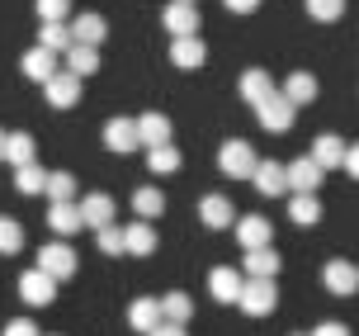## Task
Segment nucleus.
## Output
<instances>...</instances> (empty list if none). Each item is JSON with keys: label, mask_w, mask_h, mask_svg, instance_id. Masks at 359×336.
Segmentation results:
<instances>
[{"label": "nucleus", "mask_w": 359, "mask_h": 336, "mask_svg": "<svg viewBox=\"0 0 359 336\" xmlns=\"http://www.w3.org/2000/svg\"><path fill=\"white\" fill-rule=\"evenodd\" d=\"M274 303H279V289H274V280H246V284H241V299H236V308H241L246 318H269V313H274Z\"/></svg>", "instance_id": "obj_1"}, {"label": "nucleus", "mask_w": 359, "mask_h": 336, "mask_svg": "<svg viewBox=\"0 0 359 336\" xmlns=\"http://www.w3.org/2000/svg\"><path fill=\"white\" fill-rule=\"evenodd\" d=\"M217 166H222V176H232V180H251L260 161H255L251 142L232 138V142H222V152H217Z\"/></svg>", "instance_id": "obj_2"}, {"label": "nucleus", "mask_w": 359, "mask_h": 336, "mask_svg": "<svg viewBox=\"0 0 359 336\" xmlns=\"http://www.w3.org/2000/svg\"><path fill=\"white\" fill-rule=\"evenodd\" d=\"M38 270L48 275V280H72L76 275V251L67 242H48V247L38 251Z\"/></svg>", "instance_id": "obj_3"}, {"label": "nucleus", "mask_w": 359, "mask_h": 336, "mask_svg": "<svg viewBox=\"0 0 359 336\" xmlns=\"http://www.w3.org/2000/svg\"><path fill=\"white\" fill-rule=\"evenodd\" d=\"M236 242H241V251H260L269 247V237H274V228H269V218H260V213H246V218H236Z\"/></svg>", "instance_id": "obj_4"}, {"label": "nucleus", "mask_w": 359, "mask_h": 336, "mask_svg": "<svg viewBox=\"0 0 359 336\" xmlns=\"http://www.w3.org/2000/svg\"><path fill=\"white\" fill-rule=\"evenodd\" d=\"M322 284L336 294V299H350L359 289V270H355V261H326V270H322Z\"/></svg>", "instance_id": "obj_5"}, {"label": "nucleus", "mask_w": 359, "mask_h": 336, "mask_svg": "<svg viewBox=\"0 0 359 336\" xmlns=\"http://www.w3.org/2000/svg\"><path fill=\"white\" fill-rule=\"evenodd\" d=\"M255 114H260V124H265L269 133H284V128H293V119H298V109L288 105V100L279 95V90L269 95L265 105H255Z\"/></svg>", "instance_id": "obj_6"}, {"label": "nucleus", "mask_w": 359, "mask_h": 336, "mask_svg": "<svg viewBox=\"0 0 359 336\" xmlns=\"http://www.w3.org/2000/svg\"><path fill=\"white\" fill-rule=\"evenodd\" d=\"M43 95H48L53 109H72L76 100H81V81H76L72 71H57L53 81H43Z\"/></svg>", "instance_id": "obj_7"}, {"label": "nucleus", "mask_w": 359, "mask_h": 336, "mask_svg": "<svg viewBox=\"0 0 359 336\" xmlns=\"http://www.w3.org/2000/svg\"><path fill=\"white\" fill-rule=\"evenodd\" d=\"M19 294H24V303H34V308H48L57 294V280H48L43 270H24L19 275Z\"/></svg>", "instance_id": "obj_8"}, {"label": "nucleus", "mask_w": 359, "mask_h": 336, "mask_svg": "<svg viewBox=\"0 0 359 336\" xmlns=\"http://www.w3.org/2000/svg\"><path fill=\"white\" fill-rule=\"evenodd\" d=\"M104 147L109 152H137V119H109L104 124Z\"/></svg>", "instance_id": "obj_9"}, {"label": "nucleus", "mask_w": 359, "mask_h": 336, "mask_svg": "<svg viewBox=\"0 0 359 336\" xmlns=\"http://www.w3.org/2000/svg\"><path fill=\"white\" fill-rule=\"evenodd\" d=\"M251 185L255 190H260V195H284L288 190V171H284V161H260V166H255V176H251Z\"/></svg>", "instance_id": "obj_10"}, {"label": "nucleus", "mask_w": 359, "mask_h": 336, "mask_svg": "<svg viewBox=\"0 0 359 336\" xmlns=\"http://www.w3.org/2000/svg\"><path fill=\"white\" fill-rule=\"evenodd\" d=\"M128 327L137 336L156 332L161 327V299H133V308H128Z\"/></svg>", "instance_id": "obj_11"}, {"label": "nucleus", "mask_w": 359, "mask_h": 336, "mask_svg": "<svg viewBox=\"0 0 359 336\" xmlns=\"http://www.w3.org/2000/svg\"><path fill=\"white\" fill-rule=\"evenodd\" d=\"M161 24H165L175 38H189V34H198V10H194V5H180V0H170V5H165V15H161Z\"/></svg>", "instance_id": "obj_12"}, {"label": "nucleus", "mask_w": 359, "mask_h": 336, "mask_svg": "<svg viewBox=\"0 0 359 336\" xmlns=\"http://www.w3.org/2000/svg\"><path fill=\"white\" fill-rule=\"evenodd\" d=\"M203 38L198 34H189V38H175V43H170V62H175L180 71H198L203 67Z\"/></svg>", "instance_id": "obj_13"}, {"label": "nucleus", "mask_w": 359, "mask_h": 336, "mask_svg": "<svg viewBox=\"0 0 359 336\" xmlns=\"http://www.w3.org/2000/svg\"><path fill=\"white\" fill-rule=\"evenodd\" d=\"M198 218L217 232V228H232V223H236V209H232V199H227V195H208L203 204H198Z\"/></svg>", "instance_id": "obj_14"}, {"label": "nucleus", "mask_w": 359, "mask_h": 336, "mask_svg": "<svg viewBox=\"0 0 359 336\" xmlns=\"http://www.w3.org/2000/svg\"><path fill=\"white\" fill-rule=\"evenodd\" d=\"M307 157L317 161V171H336V166L345 161V142L336 138V133H322V138L312 142V152H307Z\"/></svg>", "instance_id": "obj_15"}, {"label": "nucleus", "mask_w": 359, "mask_h": 336, "mask_svg": "<svg viewBox=\"0 0 359 336\" xmlns=\"http://www.w3.org/2000/svg\"><path fill=\"white\" fill-rule=\"evenodd\" d=\"M269 95H274V81H269V71H260V67H251V71H241V100L246 105H265Z\"/></svg>", "instance_id": "obj_16"}, {"label": "nucleus", "mask_w": 359, "mask_h": 336, "mask_svg": "<svg viewBox=\"0 0 359 336\" xmlns=\"http://www.w3.org/2000/svg\"><path fill=\"white\" fill-rule=\"evenodd\" d=\"M76 209H81V223L86 228H109L114 223V199L109 195H86Z\"/></svg>", "instance_id": "obj_17"}, {"label": "nucleus", "mask_w": 359, "mask_h": 336, "mask_svg": "<svg viewBox=\"0 0 359 336\" xmlns=\"http://www.w3.org/2000/svg\"><path fill=\"white\" fill-rule=\"evenodd\" d=\"M284 171H288V185H293L298 195H312V190L322 185V176H326V171H317V161H312V157H303V161H288Z\"/></svg>", "instance_id": "obj_18"}, {"label": "nucleus", "mask_w": 359, "mask_h": 336, "mask_svg": "<svg viewBox=\"0 0 359 336\" xmlns=\"http://www.w3.org/2000/svg\"><path fill=\"white\" fill-rule=\"evenodd\" d=\"M123 251H133V256H151V251H156V228L142 223V218L128 223L123 228Z\"/></svg>", "instance_id": "obj_19"}, {"label": "nucleus", "mask_w": 359, "mask_h": 336, "mask_svg": "<svg viewBox=\"0 0 359 336\" xmlns=\"http://www.w3.org/2000/svg\"><path fill=\"white\" fill-rule=\"evenodd\" d=\"M137 142L142 147H165L170 142V119L165 114H142L137 119Z\"/></svg>", "instance_id": "obj_20"}, {"label": "nucleus", "mask_w": 359, "mask_h": 336, "mask_svg": "<svg viewBox=\"0 0 359 336\" xmlns=\"http://www.w3.org/2000/svg\"><path fill=\"white\" fill-rule=\"evenodd\" d=\"M104 34H109V24L100 15H76L72 19V38H76V43H86V48H100Z\"/></svg>", "instance_id": "obj_21"}, {"label": "nucleus", "mask_w": 359, "mask_h": 336, "mask_svg": "<svg viewBox=\"0 0 359 336\" xmlns=\"http://www.w3.org/2000/svg\"><path fill=\"white\" fill-rule=\"evenodd\" d=\"M57 57L48 53V48H34V53H24V76H29V81H38V86H43V81H53L57 76Z\"/></svg>", "instance_id": "obj_22"}, {"label": "nucleus", "mask_w": 359, "mask_h": 336, "mask_svg": "<svg viewBox=\"0 0 359 336\" xmlns=\"http://www.w3.org/2000/svg\"><path fill=\"white\" fill-rule=\"evenodd\" d=\"M241 275H236V270H213V275H208V294H213L217 303H236L241 299Z\"/></svg>", "instance_id": "obj_23"}, {"label": "nucleus", "mask_w": 359, "mask_h": 336, "mask_svg": "<svg viewBox=\"0 0 359 336\" xmlns=\"http://www.w3.org/2000/svg\"><path fill=\"white\" fill-rule=\"evenodd\" d=\"M48 228H53L57 237H76L86 223H81V209H76V204H53V209H48Z\"/></svg>", "instance_id": "obj_24"}, {"label": "nucleus", "mask_w": 359, "mask_h": 336, "mask_svg": "<svg viewBox=\"0 0 359 336\" xmlns=\"http://www.w3.org/2000/svg\"><path fill=\"white\" fill-rule=\"evenodd\" d=\"M279 95L298 109V105H307V100H317V81H312L307 71H288V81H284V90H279Z\"/></svg>", "instance_id": "obj_25"}, {"label": "nucleus", "mask_w": 359, "mask_h": 336, "mask_svg": "<svg viewBox=\"0 0 359 336\" xmlns=\"http://www.w3.org/2000/svg\"><path fill=\"white\" fill-rule=\"evenodd\" d=\"M246 275H251V280H274V275H279V251L274 247L246 251Z\"/></svg>", "instance_id": "obj_26"}, {"label": "nucleus", "mask_w": 359, "mask_h": 336, "mask_svg": "<svg viewBox=\"0 0 359 336\" xmlns=\"http://www.w3.org/2000/svg\"><path fill=\"white\" fill-rule=\"evenodd\" d=\"M67 71H72L76 81H81V76H90V71H100V48L72 43V48H67Z\"/></svg>", "instance_id": "obj_27"}, {"label": "nucleus", "mask_w": 359, "mask_h": 336, "mask_svg": "<svg viewBox=\"0 0 359 336\" xmlns=\"http://www.w3.org/2000/svg\"><path fill=\"white\" fill-rule=\"evenodd\" d=\"M34 138H29V133H5V161H10V166H34Z\"/></svg>", "instance_id": "obj_28"}, {"label": "nucleus", "mask_w": 359, "mask_h": 336, "mask_svg": "<svg viewBox=\"0 0 359 336\" xmlns=\"http://www.w3.org/2000/svg\"><path fill=\"white\" fill-rule=\"evenodd\" d=\"M194 318V299H189V294H165L161 299V322H175V327H184V322Z\"/></svg>", "instance_id": "obj_29"}, {"label": "nucleus", "mask_w": 359, "mask_h": 336, "mask_svg": "<svg viewBox=\"0 0 359 336\" xmlns=\"http://www.w3.org/2000/svg\"><path fill=\"white\" fill-rule=\"evenodd\" d=\"M133 209H137V218H142V223H151V218H161V209H165V195L156 190V185H142V190L133 195Z\"/></svg>", "instance_id": "obj_30"}, {"label": "nucleus", "mask_w": 359, "mask_h": 336, "mask_svg": "<svg viewBox=\"0 0 359 336\" xmlns=\"http://www.w3.org/2000/svg\"><path fill=\"white\" fill-rule=\"evenodd\" d=\"M76 38H72V24H43V34H38V48H48V53H67Z\"/></svg>", "instance_id": "obj_31"}, {"label": "nucleus", "mask_w": 359, "mask_h": 336, "mask_svg": "<svg viewBox=\"0 0 359 336\" xmlns=\"http://www.w3.org/2000/svg\"><path fill=\"white\" fill-rule=\"evenodd\" d=\"M288 218H293L298 228H312V223L322 218V204H317V195H293V204H288Z\"/></svg>", "instance_id": "obj_32"}, {"label": "nucleus", "mask_w": 359, "mask_h": 336, "mask_svg": "<svg viewBox=\"0 0 359 336\" xmlns=\"http://www.w3.org/2000/svg\"><path fill=\"white\" fill-rule=\"evenodd\" d=\"M43 185H48V171H43L38 161L15 171V190H19V195H43Z\"/></svg>", "instance_id": "obj_33"}, {"label": "nucleus", "mask_w": 359, "mask_h": 336, "mask_svg": "<svg viewBox=\"0 0 359 336\" xmlns=\"http://www.w3.org/2000/svg\"><path fill=\"white\" fill-rule=\"evenodd\" d=\"M147 166H151L156 176L180 171V147H170V142H165V147H151V152H147Z\"/></svg>", "instance_id": "obj_34"}, {"label": "nucleus", "mask_w": 359, "mask_h": 336, "mask_svg": "<svg viewBox=\"0 0 359 336\" xmlns=\"http://www.w3.org/2000/svg\"><path fill=\"white\" fill-rule=\"evenodd\" d=\"M43 195L53 199V204H72V195H76V180L67 176V171H53V176H48V185H43Z\"/></svg>", "instance_id": "obj_35"}, {"label": "nucleus", "mask_w": 359, "mask_h": 336, "mask_svg": "<svg viewBox=\"0 0 359 336\" xmlns=\"http://www.w3.org/2000/svg\"><path fill=\"white\" fill-rule=\"evenodd\" d=\"M15 251H24V223L0 218V256H15Z\"/></svg>", "instance_id": "obj_36"}, {"label": "nucleus", "mask_w": 359, "mask_h": 336, "mask_svg": "<svg viewBox=\"0 0 359 336\" xmlns=\"http://www.w3.org/2000/svg\"><path fill=\"white\" fill-rule=\"evenodd\" d=\"M95 247L104 251V256H123V228H95Z\"/></svg>", "instance_id": "obj_37"}, {"label": "nucleus", "mask_w": 359, "mask_h": 336, "mask_svg": "<svg viewBox=\"0 0 359 336\" xmlns=\"http://www.w3.org/2000/svg\"><path fill=\"white\" fill-rule=\"evenodd\" d=\"M307 15L322 19V24H336L345 15V0H307Z\"/></svg>", "instance_id": "obj_38"}, {"label": "nucleus", "mask_w": 359, "mask_h": 336, "mask_svg": "<svg viewBox=\"0 0 359 336\" xmlns=\"http://www.w3.org/2000/svg\"><path fill=\"white\" fill-rule=\"evenodd\" d=\"M67 10H72V0H38V19L43 24H67Z\"/></svg>", "instance_id": "obj_39"}, {"label": "nucleus", "mask_w": 359, "mask_h": 336, "mask_svg": "<svg viewBox=\"0 0 359 336\" xmlns=\"http://www.w3.org/2000/svg\"><path fill=\"white\" fill-rule=\"evenodd\" d=\"M0 336H43V332H38L29 318H15V322H5V332H0Z\"/></svg>", "instance_id": "obj_40"}, {"label": "nucleus", "mask_w": 359, "mask_h": 336, "mask_svg": "<svg viewBox=\"0 0 359 336\" xmlns=\"http://www.w3.org/2000/svg\"><path fill=\"white\" fill-rule=\"evenodd\" d=\"M222 5H227L232 15H255V10H260V0H222Z\"/></svg>", "instance_id": "obj_41"}, {"label": "nucleus", "mask_w": 359, "mask_h": 336, "mask_svg": "<svg viewBox=\"0 0 359 336\" xmlns=\"http://www.w3.org/2000/svg\"><path fill=\"white\" fill-rule=\"evenodd\" d=\"M307 336H350V327L345 322H322L317 332H307Z\"/></svg>", "instance_id": "obj_42"}, {"label": "nucleus", "mask_w": 359, "mask_h": 336, "mask_svg": "<svg viewBox=\"0 0 359 336\" xmlns=\"http://www.w3.org/2000/svg\"><path fill=\"white\" fill-rule=\"evenodd\" d=\"M345 171H350V176L359 180V147H345V161H341Z\"/></svg>", "instance_id": "obj_43"}, {"label": "nucleus", "mask_w": 359, "mask_h": 336, "mask_svg": "<svg viewBox=\"0 0 359 336\" xmlns=\"http://www.w3.org/2000/svg\"><path fill=\"white\" fill-rule=\"evenodd\" d=\"M147 336H184V327H175V322H161L156 332H147Z\"/></svg>", "instance_id": "obj_44"}, {"label": "nucleus", "mask_w": 359, "mask_h": 336, "mask_svg": "<svg viewBox=\"0 0 359 336\" xmlns=\"http://www.w3.org/2000/svg\"><path fill=\"white\" fill-rule=\"evenodd\" d=\"M0 161H5V128H0Z\"/></svg>", "instance_id": "obj_45"}, {"label": "nucleus", "mask_w": 359, "mask_h": 336, "mask_svg": "<svg viewBox=\"0 0 359 336\" xmlns=\"http://www.w3.org/2000/svg\"><path fill=\"white\" fill-rule=\"evenodd\" d=\"M180 5H194V0H180Z\"/></svg>", "instance_id": "obj_46"}]
</instances>
